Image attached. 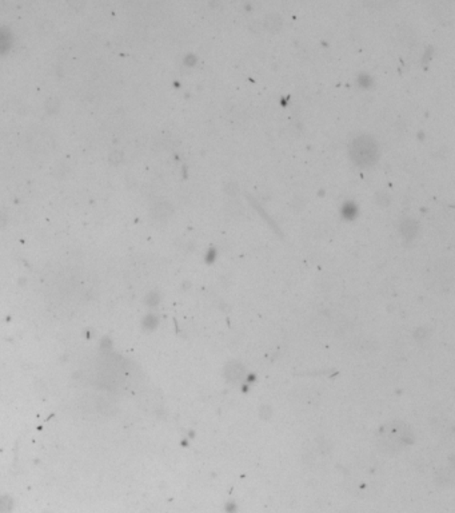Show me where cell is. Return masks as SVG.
<instances>
[{
	"mask_svg": "<svg viewBox=\"0 0 455 513\" xmlns=\"http://www.w3.org/2000/svg\"><path fill=\"white\" fill-rule=\"evenodd\" d=\"M352 154L356 163L359 165H370L376 160L378 155V149L376 142L371 138L360 136L356 138L352 147Z\"/></svg>",
	"mask_w": 455,
	"mask_h": 513,
	"instance_id": "6da1fadb",
	"label": "cell"
}]
</instances>
